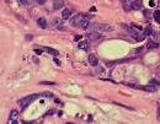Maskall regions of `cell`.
<instances>
[{
    "mask_svg": "<svg viewBox=\"0 0 160 124\" xmlns=\"http://www.w3.org/2000/svg\"><path fill=\"white\" fill-rule=\"evenodd\" d=\"M17 119H19V112L16 109H12L11 112H10V116H9V123L10 124L15 123Z\"/></svg>",
    "mask_w": 160,
    "mask_h": 124,
    "instance_id": "5",
    "label": "cell"
},
{
    "mask_svg": "<svg viewBox=\"0 0 160 124\" xmlns=\"http://www.w3.org/2000/svg\"><path fill=\"white\" fill-rule=\"evenodd\" d=\"M144 35H145V36H148V35H153L152 33V27L145 28V30H144Z\"/></svg>",
    "mask_w": 160,
    "mask_h": 124,
    "instance_id": "18",
    "label": "cell"
},
{
    "mask_svg": "<svg viewBox=\"0 0 160 124\" xmlns=\"http://www.w3.org/2000/svg\"><path fill=\"white\" fill-rule=\"evenodd\" d=\"M35 53H36V54H41V53H42V50H41V49H36V48H35Z\"/></svg>",
    "mask_w": 160,
    "mask_h": 124,
    "instance_id": "25",
    "label": "cell"
},
{
    "mask_svg": "<svg viewBox=\"0 0 160 124\" xmlns=\"http://www.w3.org/2000/svg\"><path fill=\"white\" fill-rule=\"evenodd\" d=\"M40 84L41 85H54V82H52V81H42Z\"/></svg>",
    "mask_w": 160,
    "mask_h": 124,
    "instance_id": "20",
    "label": "cell"
},
{
    "mask_svg": "<svg viewBox=\"0 0 160 124\" xmlns=\"http://www.w3.org/2000/svg\"><path fill=\"white\" fill-rule=\"evenodd\" d=\"M158 120H160V102L158 103Z\"/></svg>",
    "mask_w": 160,
    "mask_h": 124,
    "instance_id": "23",
    "label": "cell"
},
{
    "mask_svg": "<svg viewBox=\"0 0 160 124\" xmlns=\"http://www.w3.org/2000/svg\"><path fill=\"white\" fill-rule=\"evenodd\" d=\"M89 64L91 66H97L99 65V59H97V57L95 54H90L89 55Z\"/></svg>",
    "mask_w": 160,
    "mask_h": 124,
    "instance_id": "7",
    "label": "cell"
},
{
    "mask_svg": "<svg viewBox=\"0 0 160 124\" xmlns=\"http://www.w3.org/2000/svg\"><path fill=\"white\" fill-rule=\"evenodd\" d=\"M153 17H154V20H155L156 22H159V24H160V10H156V11H154V14H153Z\"/></svg>",
    "mask_w": 160,
    "mask_h": 124,
    "instance_id": "16",
    "label": "cell"
},
{
    "mask_svg": "<svg viewBox=\"0 0 160 124\" xmlns=\"http://www.w3.org/2000/svg\"><path fill=\"white\" fill-rule=\"evenodd\" d=\"M85 17L86 16H85L84 14H78V15H75L70 20V25H72L73 27H80V24H81V21L84 20Z\"/></svg>",
    "mask_w": 160,
    "mask_h": 124,
    "instance_id": "4",
    "label": "cell"
},
{
    "mask_svg": "<svg viewBox=\"0 0 160 124\" xmlns=\"http://www.w3.org/2000/svg\"><path fill=\"white\" fill-rule=\"evenodd\" d=\"M144 14H145V16H147V17H152V15H153L149 10H144Z\"/></svg>",
    "mask_w": 160,
    "mask_h": 124,
    "instance_id": "21",
    "label": "cell"
},
{
    "mask_svg": "<svg viewBox=\"0 0 160 124\" xmlns=\"http://www.w3.org/2000/svg\"><path fill=\"white\" fill-rule=\"evenodd\" d=\"M70 15H72V11L69 9H64L63 12H62V19L63 20H68V19H70Z\"/></svg>",
    "mask_w": 160,
    "mask_h": 124,
    "instance_id": "13",
    "label": "cell"
},
{
    "mask_svg": "<svg viewBox=\"0 0 160 124\" xmlns=\"http://www.w3.org/2000/svg\"><path fill=\"white\" fill-rule=\"evenodd\" d=\"M62 20L60 19H58V17H56V19H53L52 20V27L53 28H58V30H64V27L62 26Z\"/></svg>",
    "mask_w": 160,
    "mask_h": 124,
    "instance_id": "6",
    "label": "cell"
},
{
    "mask_svg": "<svg viewBox=\"0 0 160 124\" xmlns=\"http://www.w3.org/2000/svg\"><path fill=\"white\" fill-rule=\"evenodd\" d=\"M37 95H33V96H27V97H24V98H22V100H20L19 101V104H20V107L22 108V109H25V108L27 107L28 104L31 103L32 101L33 100H36L37 98Z\"/></svg>",
    "mask_w": 160,
    "mask_h": 124,
    "instance_id": "3",
    "label": "cell"
},
{
    "mask_svg": "<svg viewBox=\"0 0 160 124\" xmlns=\"http://www.w3.org/2000/svg\"><path fill=\"white\" fill-rule=\"evenodd\" d=\"M37 25H38L41 28H43V30L47 28V21H46L44 17H40V19L37 20Z\"/></svg>",
    "mask_w": 160,
    "mask_h": 124,
    "instance_id": "12",
    "label": "cell"
},
{
    "mask_svg": "<svg viewBox=\"0 0 160 124\" xmlns=\"http://www.w3.org/2000/svg\"><path fill=\"white\" fill-rule=\"evenodd\" d=\"M160 44H158L156 42H153V41H149L148 44H147V48L148 49H153V48H158Z\"/></svg>",
    "mask_w": 160,
    "mask_h": 124,
    "instance_id": "15",
    "label": "cell"
},
{
    "mask_svg": "<svg viewBox=\"0 0 160 124\" xmlns=\"http://www.w3.org/2000/svg\"><path fill=\"white\" fill-rule=\"evenodd\" d=\"M19 3H20V5H27V0H17Z\"/></svg>",
    "mask_w": 160,
    "mask_h": 124,
    "instance_id": "22",
    "label": "cell"
},
{
    "mask_svg": "<svg viewBox=\"0 0 160 124\" xmlns=\"http://www.w3.org/2000/svg\"><path fill=\"white\" fill-rule=\"evenodd\" d=\"M123 9L126 11H129L132 9V6H129V4H127V3H123Z\"/></svg>",
    "mask_w": 160,
    "mask_h": 124,
    "instance_id": "19",
    "label": "cell"
},
{
    "mask_svg": "<svg viewBox=\"0 0 160 124\" xmlns=\"http://www.w3.org/2000/svg\"><path fill=\"white\" fill-rule=\"evenodd\" d=\"M121 1H122V3H126V1H127V0H121Z\"/></svg>",
    "mask_w": 160,
    "mask_h": 124,
    "instance_id": "26",
    "label": "cell"
},
{
    "mask_svg": "<svg viewBox=\"0 0 160 124\" xmlns=\"http://www.w3.org/2000/svg\"><path fill=\"white\" fill-rule=\"evenodd\" d=\"M86 38L90 42H100L104 40V35H101V32H99V31H92L86 35Z\"/></svg>",
    "mask_w": 160,
    "mask_h": 124,
    "instance_id": "2",
    "label": "cell"
},
{
    "mask_svg": "<svg viewBox=\"0 0 160 124\" xmlns=\"http://www.w3.org/2000/svg\"><path fill=\"white\" fill-rule=\"evenodd\" d=\"M91 27V24H90V21L88 20V17H85L84 20L81 21V24H80V27L81 30H88V28Z\"/></svg>",
    "mask_w": 160,
    "mask_h": 124,
    "instance_id": "9",
    "label": "cell"
},
{
    "mask_svg": "<svg viewBox=\"0 0 160 124\" xmlns=\"http://www.w3.org/2000/svg\"><path fill=\"white\" fill-rule=\"evenodd\" d=\"M142 90L148 91V92H155L156 90H158V86H156V85H153V84H149V85H147V86H143Z\"/></svg>",
    "mask_w": 160,
    "mask_h": 124,
    "instance_id": "10",
    "label": "cell"
},
{
    "mask_svg": "<svg viewBox=\"0 0 160 124\" xmlns=\"http://www.w3.org/2000/svg\"><path fill=\"white\" fill-rule=\"evenodd\" d=\"M79 48L80 49H89V43H88V42H80V43H79Z\"/></svg>",
    "mask_w": 160,
    "mask_h": 124,
    "instance_id": "17",
    "label": "cell"
},
{
    "mask_svg": "<svg viewBox=\"0 0 160 124\" xmlns=\"http://www.w3.org/2000/svg\"><path fill=\"white\" fill-rule=\"evenodd\" d=\"M44 50L47 53H49V54H52V55H54V57H57L59 53H58V50H56V49H53V48H51V47H46L44 48Z\"/></svg>",
    "mask_w": 160,
    "mask_h": 124,
    "instance_id": "14",
    "label": "cell"
},
{
    "mask_svg": "<svg viewBox=\"0 0 160 124\" xmlns=\"http://www.w3.org/2000/svg\"><path fill=\"white\" fill-rule=\"evenodd\" d=\"M131 6H132V10H139V9H142V0H134V1H132Z\"/></svg>",
    "mask_w": 160,
    "mask_h": 124,
    "instance_id": "11",
    "label": "cell"
},
{
    "mask_svg": "<svg viewBox=\"0 0 160 124\" xmlns=\"http://www.w3.org/2000/svg\"><path fill=\"white\" fill-rule=\"evenodd\" d=\"M91 28L94 31H99V32H110L113 30V27L107 24H94L91 25Z\"/></svg>",
    "mask_w": 160,
    "mask_h": 124,
    "instance_id": "1",
    "label": "cell"
},
{
    "mask_svg": "<svg viewBox=\"0 0 160 124\" xmlns=\"http://www.w3.org/2000/svg\"><path fill=\"white\" fill-rule=\"evenodd\" d=\"M64 0H53V9L54 10H60L64 6Z\"/></svg>",
    "mask_w": 160,
    "mask_h": 124,
    "instance_id": "8",
    "label": "cell"
},
{
    "mask_svg": "<svg viewBox=\"0 0 160 124\" xmlns=\"http://www.w3.org/2000/svg\"><path fill=\"white\" fill-rule=\"evenodd\" d=\"M46 1H47V0H36V3H37V4H40V5L46 4Z\"/></svg>",
    "mask_w": 160,
    "mask_h": 124,
    "instance_id": "24",
    "label": "cell"
}]
</instances>
